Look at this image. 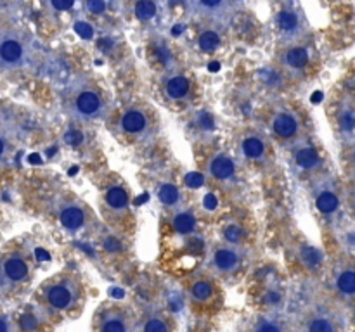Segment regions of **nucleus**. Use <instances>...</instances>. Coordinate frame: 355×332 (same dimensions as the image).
<instances>
[{"mask_svg": "<svg viewBox=\"0 0 355 332\" xmlns=\"http://www.w3.org/2000/svg\"><path fill=\"white\" fill-rule=\"evenodd\" d=\"M40 297L51 313H70L82 301V284L73 275H57L43 284Z\"/></svg>", "mask_w": 355, "mask_h": 332, "instance_id": "f257e3e1", "label": "nucleus"}, {"mask_svg": "<svg viewBox=\"0 0 355 332\" xmlns=\"http://www.w3.org/2000/svg\"><path fill=\"white\" fill-rule=\"evenodd\" d=\"M66 112L80 121H95L108 114V102L97 89L78 83L70 95L64 97Z\"/></svg>", "mask_w": 355, "mask_h": 332, "instance_id": "f03ea898", "label": "nucleus"}, {"mask_svg": "<svg viewBox=\"0 0 355 332\" xmlns=\"http://www.w3.org/2000/svg\"><path fill=\"white\" fill-rule=\"evenodd\" d=\"M312 197L316 203L317 211L326 220L333 221L341 213V197H339L338 184L331 175H320L312 184Z\"/></svg>", "mask_w": 355, "mask_h": 332, "instance_id": "7ed1b4c3", "label": "nucleus"}, {"mask_svg": "<svg viewBox=\"0 0 355 332\" xmlns=\"http://www.w3.org/2000/svg\"><path fill=\"white\" fill-rule=\"evenodd\" d=\"M97 332H135V322L129 310L120 306H108L97 313L95 318Z\"/></svg>", "mask_w": 355, "mask_h": 332, "instance_id": "20e7f679", "label": "nucleus"}, {"mask_svg": "<svg viewBox=\"0 0 355 332\" xmlns=\"http://www.w3.org/2000/svg\"><path fill=\"white\" fill-rule=\"evenodd\" d=\"M30 278V265L26 258L19 253L7 255L0 263V287L12 289L23 286Z\"/></svg>", "mask_w": 355, "mask_h": 332, "instance_id": "39448f33", "label": "nucleus"}, {"mask_svg": "<svg viewBox=\"0 0 355 332\" xmlns=\"http://www.w3.org/2000/svg\"><path fill=\"white\" fill-rule=\"evenodd\" d=\"M243 259H244V253L241 247L236 246H222L219 249H215L210 256V268L219 275H232L241 268Z\"/></svg>", "mask_w": 355, "mask_h": 332, "instance_id": "423d86ee", "label": "nucleus"}, {"mask_svg": "<svg viewBox=\"0 0 355 332\" xmlns=\"http://www.w3.org/2000/svg\"><path fill=\"white\" fill-rule=\"evenodd\" d=\"M301 332H341L339 318L328 306H316L307 313Z\"/></svg>", "mask_w": 355, "mask_h": 332, "instance_id": "0eeeda50", "label": "nucleus"}, {"mask_svg": "<svg viewBox=\"0 0 355 332\" xmlns=\"http://www.w3.org/2000/svg\"><path fill=\"white\" fill-rule=\"evenodd\" d=\"M270 127H272L274 135L279 137L281 140H297L301 123L297 112L288 108H282L274 112L272 120H270Z\"/></svg>", "mask_w": 355, "mask_h": 332, "instance_id": "6e6552de", "label": "nucleus"}, {"mask_svg": "<svg viewBox=\"0 0 355 332\" xmlns=\"http://www.w3.org/2000/svg\"><path fill=\"white\" fill-rule=\"evenodd\" d=\"M333 289L341 299L350 303L355 296V268L352 263L341 261L333 270Z\"/></svg>", "mask_w": 355, "mask_h": 332, "instance_id": "1a4fd4ad", "label": "nucleus"}, {"mask_svg": "<svg viewBox=\"0 0 355 332\" xmlns=\"http://www.w3.org/2000/svg\"><path fill=\"white\" fill-rule=\"evenodd\" d=\"M57 218H59V223L70 232L82 230L87 225L85 209L73 201L61 203V206L57 208Z\"/></svg>", "mask_w": 355, "mask_h": 332, "instance_id": "9d476101", "label": "nucleus"}, {"mask_svg": "<svg viewBox=\"0 0 355 332\" xmlns=\"http://www.w3.org/2000/svg\"><path fill=\"white\" fill-rule=\"evenodd\" d=\"M293 159H295V165L300 170H305V171L314 170V168H317L320 165L319 152L316 151V147L303 139L295 140V146H293Z\"/></svg>", "mask_w": 355, "mask_h": 332, "instance_id": "9b49d317", "label": "nucleus"}, {"mask_svg": "<svg viewBox=\"0 0 355 332\" xmlns=\"http://www.w3.org/2000/svg\"><path fill=\"white\" fill-rule=\"evenodd\" d=\"M336 123H338L339 137L345 144L354 142V133H355V109L350 99H345L341 102L336 114Z\"/></svg>", "mask_w": 355, "mask_h": 332, "instance_id": "f8f14e48", "label": "nucleus"}, {"mask_svg": "<svg viewBox=\"0 0 355 332\" xmlns=\"http://www.w3.org/2000/svg\"><path fill=\"white\" fill-rule=\"evenodd\" d=\"M120 128L121 131H125L129 135H141L146 130H149L148 112L137 108L127 109L120 120Z\"/></svg>", "mask_w": 355, "mask_h": 332, "instance_id": "ddd939ff", "label": "nucleus"}, {"mask_svg": "<svg viewBox=\"0 0 355 332\" xmlns=\"http://www.w3.org/2000/svg\"><path fill=\"white\" fill-rule=\"evenodd\" d=\"M24 61V47L21 40L7 37L0 42V66L16 68Z\"/></svg>", "mask_w": 355, "mask_h": 332, "instance_id": "4468645a", "label": "nucleus"}, {"mask_svg": "<svg viewBox=\"0 0 355 332\" xmlns=\"http://www.w3.org/2000/svg\"><path fill=\"white\" fill-rule=\"evenodd\" d=\"M208 173L211 178L219 182H229L236 175V165L232 158L225 154H215L208 161Z\"/></svg>", "mask_w": 355, "mask_h": 332, "instance_id": "2eb2a0df", "label": "nucleus"}, {"mask_svg": "<svg viewBox=\"0 0 355 332\" xmlns=\"http://www.w3.org/2000/svg\"><path fill=\"white\" fill-rule=\"evenodd\" d=\"M239 151L244 158L251 159V161H260L265 158L267 152L265 140L258 133H246L239 142Z\"/></svg>", "mask_w": 355, "mask_h": 332, "instance_id": "dca6fc26", "label": "nucleus"}, {"mask_svg": "<svg viewBox=\"0 0 355 332\" xmlns=\"http://www.w3.org/2000/svg\"><path fill=\"white\" fill-rule=\"evenodd\" d=\"M250 332H288V320L277 312L263 313L253 322Z\"/></svg>", "mask_w": 355, "mask_h": 332, "instance_id": "f3484780", "label": "nucleus"}, {"mask_svg": "<svg viewBox=\"0 0 355 332\" xmlns=\"http://www.w3.org/2000/svg\"><path fill=\"white\" fill-rule=\"evenodd\" d=\"M104 203L108 206L111 213L116 215H123L129 209V194L125 192V189L120 185H113L106 190L104 194Z\"/></svg>", "mask_w": 355, "mask_h": 332, "instance_id": "a211bd4d", "label": "nucleus"}, {"mask_svg": "<svg viewBox=\"0 0 355 332\" xmlns=\"http://www.w3.org/2000/svg\"><path fill=\"white\" fill-rule=\"evenodd\" d=\"M158 199L161 204L170 209H179V206L182 204V194L172 184H163L158 187Z\"/></svg>", "mask_w": 355, "mask_h": 332, "instance_id": "6ab92c4d", "label": "nucleus"}, {"mask_svg": "<svg viewBox=\"0 0 355 332\" xmlns=\"http://www.w3.org/2000/svg\"><path fill=\"white\" fill-rule=\"evenodd\" d=\"M189 90H191V83H189L187 78L184 76H172L165 83V92L173 101L184 99L189 93Z\"/></svg>", "mask_w": 355, "mask_h": 332, "instance_id": "aec40b11", "label": "nucleus"}, {"mask_svg": "<svg viewBox=\"0 0 355 332\" xmlns=\"http://www.w3.org/2000/svg\"><path fill=\"white\" fill-rule=\"evenodd\" d=\"M189 294H191L192 301L196 303H206L211 296H213V286L206 278H199V280L192 282L189 287Z\"/></svg>", "mask_w": 355, "mask_h": 332, "instance_id": "412c9836", "label": "nucleus"}, {"mask_svg": "<svg viewBox=\"0 0 355 332\" xmlns=\"http://www.w3.org/2000/svg\"><path fill=\"white\" fill-rule=\"evenodd\" d=\"M135 332H170V322L163 315H149Z\"/></svg>", "mask_w": 355, "mask_h": 332, "instance_id": "4be33fe9", "label": "nucleus"}, {"mask_svg": "<svg viewBox=\"0 0 355 332\" xmlns=\"http://www.w3.org/2000/svg\"><path fill=\"white\" fill-rule=\"evenodd\" d=\"M173 228L179 234H191L196 228V218L189 211H179L173 217Z\"/></svg>", "mask_w": 355, "mask_h": 332, "instance_id": "5701e85b", "label": "nucleus"}, {"mask_svg": "<svg viewBox=\"0 0 355 332\" xmlns=\"http://www.w3.org/2000/svg\"><path fill=\"white\" fill-rule=\"evenodd\" d=\"M308 61V54L305 49H291V51L286 54V64L291 68V70H301Z\"/></svg>", "mask_w": 355, "mask_h": 332, "instance_id": "b1692460", "label": "nucleus"}, {"mask_svg": "<svg viewBox=\"0 0 355 332\" xmlns=\"http://www.w3.org/2000/svg\"><path fill=\"white\" fill-rule=\"evenodd\" d=\"M156 4L152 0H139L135 4V16L142 21L152 19L156 16Z\"/></svg>", "mask_w": 355, "mask_h": 332, "instance_id": "393cba45", "label": "nucleus"}, {"mask_svg": "<svg viewBox=\"0 0 355 332\" xmlns=\"http://www.w3.org/2000/svg\"><path fill=\"white\" fill-rule=\"evenodd\" d=\"M277 23H279V28H281L282 31L291 33V31H295L298 28V16L291 11H282L281 14H279Z\"/></svg>", "mask_w": 355, "mask_h": 332, "instance_id": "a878e982", "label": "nucleus"}, {"mask_svg": "<svg viewBox=\"0 0 355 332\" xmlns=\"http://www.w3.org/2000/svg\"><path fill=\"white\" fill-rule=\"evenodd\" d=\"M219 43H220L219 35H217V33H213V31H205L203 35L199 37V47H201L205 52L215 51V49L219 47Z\"/></svg>", "mask_w": 355, "mask_h": 332, "instance_id": "bb28decb", "label": "nucleus"}, {"mask_svg": "<svg viewBox=\"0 0 355 332\" xmlns=\"http://www.w3.org/2000/svg\"><path fill=\"white\" fill-rule=\"evenodd\" d=\"M75 31L78 33L82 38H92V35H94V30H92V26L87 23H76L75 24Z\"/></svg>", "mask_w": 355, "mask_h": 332, "instance_id": "cd10ccee", "label": "nucleus"}, {"mask_svg": "<svg viewBox=\"0 0 355 332\" xmlns=\"http://www.w3.org/2000/svg\"><path fill=\"white\" fill-rule=\"evenodd\" d=\"M241 236H243V230L236 227V225H230V227L225 228V239L230 240V242H236V240H239V237H241Z\"/></svg>", "mask_w": 355, "mask_h": 332, "instance_id": "c85d7f7f", "label": "nucleus"}, {"mask_svg": "<svg viewBox=\"0 0 355 332\" xmlns=\"http://www.w3.org/2000/svg\"><path fill=\"white\" fill-rule=\"evenodd\" d=\"M87 7H89L90 12H94V14H101L106 9V2L104 0H87Z\"/></svg>", "mask_w": 355, "mask_h": 332, "instance_id": "c756f323", "label": "nucleus"}, {"mask_svg": "<svg viewBox=\"0 0 355 332\" xmlns=\"http://www.w3.org/2000/svg\"><path fill=\"white\" fill-rule=\"evenodd\" d=\"M0 332H18V331H16V325L12 324L11 318L0 315Z\"/></svg>", "mask_w": 355, "mask_h": 332, "instance_id": "7c9ffc66", "label": "nucleus"}, {"mask_svg": "<svg viewBox=\"0 0 355 332\" xmlns=\"http://www.w3.org/2000/svg\"><path fill=\"white\" fill-rule=\"evenodd\" d=\"M51 2L57 11H68L75 4V0H51Z\"/></svg>", "mask_w": 355, "mask_h": 332, "instance_id": "2f4dec72", "label": "nucleus"}, {"mask_svg": "<svg viewBox=\"0 0 355 332\" xmlns=\"http://www.w3.org/2000/svg\"><path fill=\"white\" fill-rule=\"evenodd\" d=\"M199 2H201V5H205L208 9H215L222 4V0H199Z\"/></svg>", "mask_w": 355, "mask_h": 332, "instance_id": "473e14b6", "label": "nucleus"}, {"mask_svg": "<svg viewBox=\"0 0 355 332\" xmlns=\"http://www.w3.org/2000/svg\"><path fill=\"white\" fill-rule=\"evenodd\" d=\"M7 137L5 135H0V158H4L5 152H7Z\"/></svg>", "mask_w": 355, "mask_h": 332, "instance_id": "72a5a7b5", "label": "nucleus"}, {"mask_svg": "<svg viewBox=\"0 0 355 332\" xmlns=\"http://www.w3.org/2000/svg\"><path fill=\"white\" fill-rule=\"evenodd\" d=\"M210 68H211V71H217V70H219V64H215V62H213Z\"/></svg>", "mask_w": 355, "mask_h": 332, "instance_id": "f704fd0d", "label": "nucleus"}]
</instances>
